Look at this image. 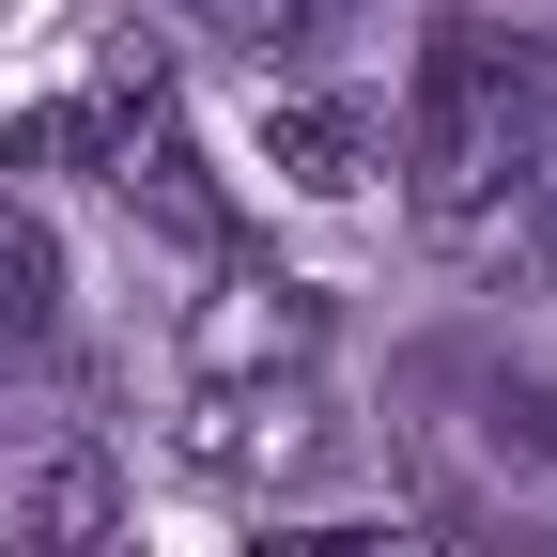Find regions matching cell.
<instances>
[{"instance_id": "obj_6", "label": "cell", "mask_w": 557, "mask_h": 557, "mask_svg": "<svg viewBox=\"0 0 557 557\" xmlns=\"http://www.w3.org/2000/svg\"><path fill=\"white\" fill-rule=\"evenodd\" d=\"M32 341H62V233L0 201V357H32Z\"/></svg>"}, {"instance_id": "obj_7", "label": "cell", "mask_w": 557, "mask_h": 557, "mask_svg": "<svg viewBox=\"0 0 557 557\" xmlns=\"http://www.w3.org/2000/svg\"><path fill=\"white\" fill-rule=\"evenodd\" d=\"M186 16H201V32H233V47L263 62V47H310V32L341 16V0H186Z\"/></svg>"}, {"instance_id": "obj_4", "label": "cell", "mask_w": 557, "mask_h": 557, "mask_svg": "<svg viewBox=\"0 0 557 557\" xmlns=\"http://www.w3.org/2000/svg\"><path fill=\"white\" fill-rule=\"evenodd\" d=\"M263 171L310 186V201L372 186V109H357V94H263Z\"/></svg>"}, {"instance_id": "obj_2", "label": "cell", "mask_w": 557, "mask_h": 557, "mask_svg": "<svg viewBox=\"0 0 557 557\" xmlns=\"http://www.w3.org/2000/svg\"><path fill=\"white\" fill-rule=\"evenodd\" d=\"M109 542H124V480L94 434H62L0 480V557H109Z\"/></svg>"}, {"instance_id": "obj_1", "label": "cell", "mask_w": 557, "mask_h": 557, "mask_svg": "<svg viewBox=\"0 0 557 557\" xmlns=\"http://www.w3.org/2000/svg\"><path fill=\"white\" fill-rule=\"evenodd\" d=\"M403 201L480 278H557V62L496 16H434L403 78Z\"/></svg>"}, {"instance_id": "obj_3", "label": "cell", "mask_w": 557, "mask_h": 557, "mask_svg": "<svg viewBox=\"0 0 557 557\" xmlns=\"http://www.w3.org/2000/svg\"><path fill=\"white\" fill-rule=\"evenodd\" d=\"M171 449H186L201 480H295V465L325 449V418H310V387H201Z\"/></svg>"}, {"instance_id": "obj_5", "label": "cell", "mask_w": 557, "mask_h": 557, "mask_svg": "<svg viewBox=\"0 0 557 557\" xmlns=\"http://www.w3.org/2000/svg\"><path fill=\"white\" fill-rule=\"evenodd\" d=\"M449 387L480 403V418H465V449H480V465H527V480L557 465V387H542V372H496V357H449Z\"/></svg>"}]
</instances>
